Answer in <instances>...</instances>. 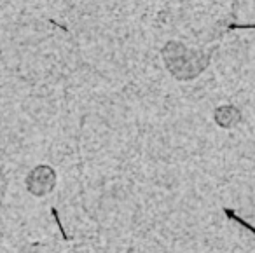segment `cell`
Returning <instances> with one entry per match:
<instances>
[{
	"label": "cell",
	"mask_w": 255,
	"mask_h": 253,
	"mask_svg": "<svg viewBox=\"0 0 255 253\" xmlns=\"http://www.w3.org/2000/svg\"><path fill=\"white\" fill-rule=\"evenodd\" d=\"M224 213H226V215H227V217H229V218H233V220H236L238 224H241V225H243V227L250 229V231H252V232H254V234H255V227H252L250 224H247V222H245L243 218L236 217V215H234V211H233V210H227V208H224Z\"/></svg>",
	"instance_id": "1"
}]
</instances>
